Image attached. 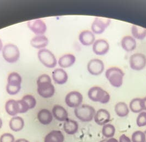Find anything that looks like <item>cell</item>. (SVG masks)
I'll return each mask as SVG.
<instances>
[{
    "label": "cell",
    "mask_w": 146,
    "mask_h": 142,
    "mask_svg": "<svg viewBox=\"0 0 146 142\" xmlns=\"http://www.w3.org/2000/svg\"><path fill=\"white\" fill-rule=\"evenodd\" d=\"M37 93L44 98H51L54 95L55 89L52 84L51 77L47 74L41 75L37 79Z\"/></svg>",
    "instance_id": "1"
},
{
    "label": "cell",
    "mask_w": 146,
    "mask_h": 142,
    "mask_svg": "<svg viewBox=\"0 0 146 142\" xmlns=\"http://www.w3.org/2000/svg\"><path fill=\"white\" fill-rule=\"evenodd\" d=\"M105 75L112 86L118 88L122 86L124 73L120 68L110 67L106 71Z\"/></svg>",
    "instance_id": "2"
},
{
    "label": "cell",
    "mask_w": 146,
    "mask_h": 142,
    "mask_svg": "<svg viewBox=\"0 0 146 142\" xmlns=\"http://www.w3.org/2000/svg\"><path fill=\"white\" fill-rule=\"evenodd\" d=\"M76 117L82 122H90L94 119L96 110L95 108L89 105H81L74 110Z\"/></svg>",
    "instance_id": "3"
},
{
    "label": "cell",
    "mask_w": 146,
    "mask_h": 142,
    "mask_svg": "<svg viewBox=\"0 0 146 142\" xmlns=\"http://www.w3.org/2000/svg\"><path fill=\"white\" fill-rule=\"evenodd\" d=\"M88 97L93 102L106 104L110 102V94L100 87L94 86L88 91Z\"/></svg>",
    "instance_id": "4"
},
{
    "label": "cell",
    "mask_w": 146,
    "mask_h": 142,
    "mask_svg": "<svg viewBox=\"0 0 146 142\" xmlns=\"http://www.w3.org/2000/svg\"><path fill=\"white\" fill-rule=\"evenodd\" d=\"M22 77L17 73H11L7 79V85L6 90L10 95H15L17 94L21 89Z\"/></svg>",
    "instance_id": "5"
},
{
    "label": "cell",
    "mask_w": 146,
    "mask_h": 142,
    "mask_svg": "<svg viewBox=\"0 0 146 142\" xmlns=\"http://www.w3.org/2000/svg\"><path fill=\"white\" fill-rule=\"evenodd\" d=\"M2 55L4 59L9 63L17 61L20 57V52L17 46L13 44H7L2 50Z\"/></svg>",
    "instance_id": "6"
},
{
    "label": "cell",
    "mask_w": 146,
    "mask_h": 142,
    "mask_svg": "<svg viewBox=\"0 0 146 142\" xmlns=\"http://www.w3.org/2000/svg\"><path fill=\"white\" fill-rule=\"evenodd\" d=\"M39 60L46 67L53 68L57 65V59L53 54L48 50L41 49L37 53Z\"/></svg>",
    "instance_id": "7"
},
{
    "label": "cell",
    "mask_w": 146,
    "mask_h": 142,
    "mask_svg": "<svg viewBox=\"0 0 146 142\" xmlns=\"http://www.w3.org/2000/svg\"><path fill=\"white\" fill-rule=\"evenodd\" d=\"M130 65L134 70H141L146 66V57L142 53H135L130 58Z\"/></svg>",
    "instance_id": "8"
},
{
    "label": "cell",
    "mask_w": 146,
    "mask_h": 142,
    "mask_svg": "<svg viewBox=\"0 0 146 142\" xmlns=\"http://www.w3.org/2000/svg\"><path fill=\"white\" fill-rule=\"evenodd\" d=\"M111 20L109 18L96 17L91 26L92 32L96 34H101L110 25Z\"/></svg>",
    "instance_id": "9"
},
{
    "label": "cell",
    "mask_w": 146,
    "mask_h": 142,
    "mask_svg": "<svg viewBox=\"0 0 146 142\" xmlns=\"http://www.w3.org/2000/svg\"><path fill=\"white\" fill-rule=\"evenodd\" d=\"M83 100L82 95L77 91H72L66 96V104L70 108H76L80 106Z\"/></svg>",
    "instance_id": "10"
},
{
    "label": "cell",
    "mask_w": 146,
    "mask_h": 142,
    "mask_svg": "<svg viewBox=\"0 0 146 142\" xmlns=\"http://www.w3.org/2000/svg\"><path fill=\"white\" fill-rule=\"evenodd\" d=\"M27 24L28 28L37 36L42 35L47 30L45 22L40 19L29 20L27 22Z\"/></svg>",
    "instance_id": "11"
},
{
    "label": "cell",
    "mask_w": 146,
    "mask_h": 142,
    "mask_svg": "<svg viewBox=\"0 0 146 142\" xmlns=\"http://www.w3.org/2000/svg\"><path fill=\"white\" fill-rule=\"evenodd\" d=\"M104 69V63L99 59H91L88 63V71L91 75L95 76L100 75L103 72Z\"/></svg>",
    "instance_id": "12"
},
{
    "label": "cell",
    "mask_w": 146,
    "mask_h": 142,
    "mask_svg": "<svg viewBox=\"0 0 146 142\" xmlns=\"http://www.w3.org/2000/svg\"><path fill=\"white\" fill-rule=\"evenodd\" d=\"M110 50L108 42L103 39L97 40L95 41L92 46L93 52L96 55H103L107 53Z\"/></svg>",
    "instance_id": "13"
},
{
    "label": "cell",
    "mask_w": 146,
    "mask_h": 142,
    "mask_svg": "<svg viewBox=\"0 0 146 142\" xmlns=\"http://www.w3.org/2000/svg\"><path fill=\"white\" fill-rule=\"evenodd\" d=\"M94 120L95 122L100 126H104L107 124L110 120V112L104 109L98 110L96 112Z\"/></svg>",
    "instance_id": "14"
},
{
    "label": "cell",
    "mask_w": 146,
    "mask_h": 142,
    "mask_svg": "<svg viewBox=\"0 0 146 142\" xmlns=\"http://www.w3.org/2000/svg\"><path fill=\"white\" fill-rule=\"evenodd\" d=\"M79 39L82 45L88 46L94 44L95 36L92 32L89 30H85L80 34Z\"/></svg>",
    "instance_id": "15"
},
{
    "label": "cell",
    "mask_w": 146,
    "mask_h": 142,
    "mask_svg": "<svg viewBox=\"0 0 146 142\" xmlns=\"http://www.w3.org/2000/svg\"><path fill=\"white\" fill-rule=\"evenodd\" d=\"M52 78L56 83L58 85H63L67 81L68 76L65 70L59 68L55 69L53 71Z\"/></svg>",
    "instance_id": "16"
},
{
    "label": "cell",
    "mask_w": 146,
    "mask_h": 142,
    "mask_svg": "<svg viewBox=\"0 0 146 142\" xmlns=\"http://www.w3.org/2000/svg\"><path fill=\"white\" fill-rule=\"evenodd\" d=\"M52 115L59 121H66L68 119V114L66 109L59 105H55L52 109Z\"/></svg>",
    "instance_id": "17"
},
{
    "label": "cell",
    "mask_w": 146,
    "mask_h": 142,
    "mask_svg": "<svg viewBox=\"0 0 146 142\" xmlns=\"http://www.w3.org/2000/svg\"><path fill=\"white\" fill-rule=\"evenodd\" d=\"M37 119L42 125H49L53 120V115L48 109H44L40 110L38 112Z\"/></svg>",
    "instance_id": "18"
},
{
    "label": "cell",
    "mask_w": 146,
    "mask_h": 142,
    "mask_svg": "<svg viewBox=\"0 0 146 142\" xmlns=\"http://www.w3.org/2000/svg\"><path fill=\"white\" fill-rule=\"evenodd\" d=\"M121 47L126 52H131L133 51L137 46L135 39L130 36H126L123 38L121 42Z\"/></svg>",
    "instance_id": "19"
},
{
    "label": "cell",
    "mask_w": 146,
    "mask_h": 142,
    "mask_svg": "<svg viewBox=\"0 0 146 142\" xmlns=\"http://www.w3.org/2000/svg\"><path fill=\"white\" fill-rule=\"evenodd\" d=\"M64 140V135L60 131L53 130L45 136L44 142H63Z\"/></svg>",
    "instance_id": "20"
},
{
    "label": "cell",
    "mask_w": 146,
    "mask_h": 142,
    "mask_svg": "<svg viewBox=\"0 0 146 142\" xmlns=\"http://www.w3.org/2000/svg\"><path fill=\"white\" fill-rule=\"evenodd\" d=\"M5 109L8 115L15 116L20 112L19 105L18 101L13 99L8 100L5 105Z\"/></svg>",
    "instance_id": "21"
},
{
    "label": "cell",
    "mask_w": 146,
    "mask_h": 142,
    "mask_svg": "<svg viewBox=\"0 0 146 142\" xmlns=\"http://www.w3.org/2000/svg\"><path fill=\"white\" fill-rule=\"evenodd\" d=\"M63 129L66 133L73 135L75 134L79 129V125L77 121L72 119H68L64 121Z\"/></svg>",
    "instance_id": "22"
},
{
    "label": "cell",
    "mask_w": 146,
    "mask_h": 142,
    "mask_svg": "<svg viewBox=\"0 0 146 142\" xmlns=\"http://www.w3.org/2000/svg\"><path fill=\"white\" fill-rule=\"evenodd\" d=\"M48 44V40L44 35H38L33 38L30 41L31 45L37 49H44Z\"/></svg>",
    "instance_id": "23"
},
{
    "label": "cell",
    "mask_w": 146,
    "mask_h": 142,
    "mask_svg": "<svg viewBox=\"0 0 146 142\" xmlns=\"http://www.w3.org/2000/svg\"><path fill=\"white\" fill-rule=\"evenodd\" d=\"M76 61L75 57L72 54H67L61 57L58 60L59 65L63 68H68L72 66Z\"/></svg>",
    "instance_id": "24"
},
{
    "label": "cell",
    "mask_w": 146,
    "mask_h": 142,
    "mask_svg": "<svg viewBox=\"0 0 146 142\" xmlns=\"http://www.w3.org/2000/svg\"><path fill=\"white\" fill-rule=\"evenodd\" d=\"M9 125L12 131L19 132L21 131L24 126V121L20 116H15L11 119Z\"/></svg>",
    "instance_id": "25"
},
{
    "label": "cell",
    "mask_w": 146,
    "mask_h": 142,
    "mask_svg": "<svg viewBox=\"0 0 146 142\" xmlns=\"http://www.w3.org/2000/svg\"><path fill=\"white\" fill-rule=\"evenodd\" d=\"M114 110L117 115L121 118H124L127 116L130 112L128 105L125 102L117 103L115 106Z\"/></svg>",
    "instance_id": "26"
},
{
    "label": "cell",
    "mask_w": 146,
    "mask_h": 142,
    "mask_svg": "<svg viewBox=\"0 0 146 142\" xmlns=\"http://www.w3.org/2000/svg\"><path fill=\"white\" fill-rule=\"evenodd\" d=\"M131 33L133 38L143 40L146 37V29L134 25L132 26Z\"/></svg>",
    "instance_id": "27"
},
{
    "label": "cell",
    "mask_w": 146,
    "mask_h": 142,
    "mask_svg": "<svg viewBox=\"0 0 146 142\" xmlns=\"http://www.w3.org/2000/svg\"><path fill=\"white\" fill-rule=\"evenodd\" d=\"M115 131V128L113 125L107 124L103 126L102 133L103 135L107 138H111L114 136Z\"/></svg>",
    "instance_id": "28"
},
{
    "label": "cell",
    "mask_w": 146,
    "mask_h": 142,
    "mask_svg": "<svg viewBox=\"0 0 146 142\" xmlns=\"http://www.w3.org/2000/svg\"><path fill=\"white\" fill-rule=\"evenodd\" d=\"M141 98H134L130 102L129 107L132 112L139 113L143 111L141 104Z\"/></svg>",
    "instance_id": "29"
},
{
    "label": "cell",
    "mask_w": 146,
    "mask_h": 142,
    "mask_svg": "<svg viewBox=\"0 0 146 142\" xmlns=\"http://www.w3.org/2000/svg\"><path fill=\"white\" fill-rule=\"evenodd\" d=\"M132 142H145V135L144 132L137 131L132 135Z\"/></svg>",
    "instance_id": "30"
},
{
    "label": "cell",
    "mask_w": 146,
    "mask_h": 142,
    "mask_svg": "<svg viewBox=\"0 0 146 142\" xmlns=\"http://www.w3.org/2000/svg\"><path fill=\"white\" fill-rule=\"evenodd\" d=\"M22 99L27 102V103L29 106L30 109L34 108L36 105V100L35 98L31 95H25L23 97Z\"/></svg>",
    "instance_id": "31"
},
{
    "label": "cell",
    "mask_w": 146,
    "mask_h": 142,
    "mask_svg": "<svg viewBox=\"0 0 146 142\" xmlns=\"http://www.w3.org/2000/svg\"><path fill=\"white\" fill-rule=\"evenodd\" d=\"M136 124L139 127H144L146 126V112H142L139 114Z\"/></svg>",
    "instance_id": "32"
},
{
    "label": "cell",
    "mask_w": 146,
    "mask_h": 142,
    "mask_svg": "<svg viewBox=\"0 0 146 142\" xmlns=\"http://www.w3.org/2000/svg\"><path fill=\"white\" fill-rule=\"evenodd\" d=\"M15 137L11 133H4L0 137V142H15Z\"/></svg>",
    "instance_id": "33"
},
{
    "label": "cell",
    "mask_w": 146,
    "mask_h": 142,
    "mask_svg": "<svg viewBox=\"0 0 146 142\" xmlns=\"http://www.w3.org/2000/svg\"><path fill=\"white\" fill-rule=\"evenodd\" d=\"M18 104L19 105V109H20V112L19 113L23 114L25 112H27L30 109L29 106L25 102L24 100L21 99L19 100H18Z\"/></svg>",
    "instance_id": "34"
},
{
    "label": "cell",
    "mask_w": 146,
    "mask_h": 142,
    "mask_svg": "<svg viewBox=\"0 0 146 142\" xmlns=\"http://www.w3.org/2000/svg\"><path fill=\"white\" fill-rule=\"evenodd\" d=\"M119 142H131V140L126 135H122L119 138Z\"/></svg>",
    "instance_id": "35"
},
{
    "label": "cell",
    "mask_w": 146,
    "mask_h": 142,
    "mask_svg": "<svg viewBox=\"0 0 146 142\" xmlns=\"http://www.w3.org/2000/svg\"><path fill=\"white\" fill-rule=\"evenodd\" d=\"M141 104L142 110H146V97L141 99Z\"/></svg>",
    "instance_id": "36"
},
{
    "label": "cell",
    "mask_w": 146,
    "mask_h": 142,
    "mask_svg": "<svg viewBox=\"0 0 146 142\" xmlns=\"http://www.w3.org/2000/svg\"><path fill=\"white\" fill-rule=\"evenodd\" d=\"M106 142H119V141L117 140V139H115L114 138H111L107 140Z\"/></svg>",
    "instance_id": "37"
},
{
    "label": "cell",
    "mask_w": 146,
    "mask_h": 142,
    "mask_svg": "<svg viewBox=\"0 0 146 142\" xmlns=\"http://www.w3.org/2000/svg\"><path fill=\"white\" fill-rule=\"evenodd\" d=\"M15 142H30L28 140L25 139H19L18 140H17Z\"/></svg>",
    "instance_id": "38"
},
{
    "label": "cell",
    "mask_w": 146,
    "mask_h": 142,
    "mask_svg": "<svg viewBox=\"0 0 146 142\" xmlns=\"http://www.w3.org/2000/svg\"><path fill=\"white\" fill-rule=\"evenodd\" d=\"M2 47H3V44H2V42L1 40L0 39V51L2 49Z\"/></svg>",
    "instance_id": "39"
},
{
    "label": "cell",
    "mask_w": 146,
    "mask_h": 142,
    "mask_svg": "<svg viewBox=\"0 0 146 142\" xmlns=\"http://www.w3.org/2000/svg\"><path fill=\"white\" fill-rule=\"evenodd\" d=\"M2 124H3V122H2V120L0 118V129L1 128V127L2 126Z\"/></svg>",
    "instance_id": "40"
},
{
    "label": "cell",
    "mask_w": 146,
    "mask_h": 142,
    "mask_svg": "<svg viewBox=\"0 0 146 142\" xmlns=\"http://www.w3.org/2000/svg\"><path fill=\"white\" fill-rule=\"evenodd\" d=\"M107 141V139H103L101 141H100V142H106Z\"/></svg>",
    "instance_id": "41"
},
{
    "label": "cell",
    "mask_w": 146,
    "mask_h": 142,
    "mask_svg": "<svg viewBox=\"0 0 146 142\" xmlns=\"http://www.w3.org/2000/svg\"><path fill=\"white\" fill-rule=\"evenodd\" d=\"M144 133H145V142H146V130L144 132Z\"/></svg>",
    "instance_id": "42"
}]
</instances>
